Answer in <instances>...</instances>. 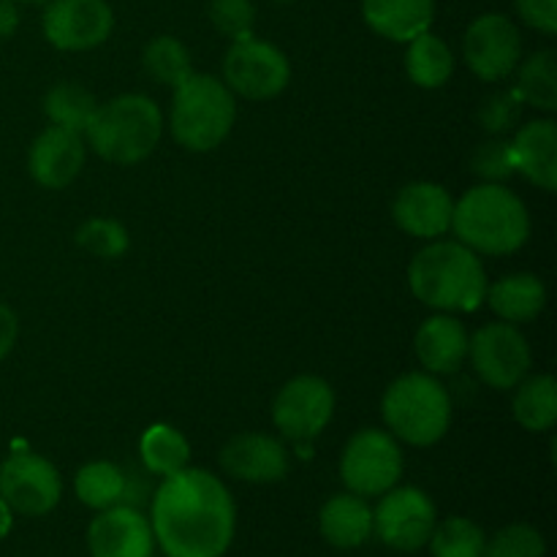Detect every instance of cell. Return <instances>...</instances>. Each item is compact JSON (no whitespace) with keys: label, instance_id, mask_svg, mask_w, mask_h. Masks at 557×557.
I'll return each instance as SVG.
<instances>
[{"label":"cell","instance_id":"cell-1","mask_svg":"<svg viewBox=\"0 0 557 557\" xmlns=\"http://www.w3.org/2000/svg\"><path fill=\"white\" fill-rule=\"evenodd\" d=\"M150 525L166 557H223L237 531V506L221 479L183 468L158 487Z\"/></svg>","mask_w":557,"mask_h":557},{"label":"cell","instance_id":"cell-2","mask_svg":"<svg viewBox=\"0 0 557 557\" xmlns=\"http://www.w3.org/2000/svg\"><path fill=\"white\" fill-rule=\"evenodd\" d=\"M413 297L438 313H473L484 305L487 272L482 259L457 239H430L408 264Z\"/></svg>","mask_w":557,"mask_h":557},{"label":"cell","instance_id":"cell-3","mask_svg":"<svg viewBox=\"0 0 557 557\" xmlns=\"http://www.w3.org/2000/svg\"><path fill=\"white\" fill-rule=\"evenodd\" d=\"M451 232L473 253L509 256L531 237V215L515 190L500 183H482L455 201Z\"/></svg>","mask_w":557,"mask_h":557},{"label":"cell","instance_id":"cell-4","mask_svg":"<svg viewBox=\"0 0 557 557\" xmlns=\"http://www.w3.org/2000/svg\"><path fill=\"white\" fill-rule=\"evenodd\" d=\"M85 141L96 156L117 166H134L152 156L163 136V112L150 96L125 92L98 103L85 128Z\"/></svg>","mask_w":557,"mask_h":557},{"label":"cell","instance_id":"cell-5","mask_svg":"<svg viewBox=\"0 0 557 557\" xmlns=\"http://www.w3.org/2000/svg\"><path fill=\"white\" fill-rule=\"evenodd\" d=\"M172 90L169 128L174 141L188 152H212L221 147L237 120V101L223 79L194 71Z\"/></svg>","mask_w":557,"mask_h":557},{"label":"cell","instance_id":"cell-6","mask_svg":"<svg viewBox=\"0 0 557 557\" xmlns=\"http://www.w3.org/2000/svg\"><path fill=\"white\" fill-rule=\"evenodd\" d=\"M381 413L397 441L433 446L449 433L451 397L435 375L406 373L386 386Z\"/></svg>","mask_w":557,"mask_h":557},{"label":"cell","instance_id":"cell-7","mask_svg":"<svg viewBox=\"0 0 557 557\" xmlns=\"http://www.w3.org/2000/svg\"><path fill=\"white\" fill-rule=\"evenodd\" d=\"M292 82V63L275 44L248 36L232 41L223 58V85L248 101H270Z\"/></svg>","mask_w":557,"mask_h":557},{"label":"cell","instance_id":"cell-8","mask_svg":"<svg viewBox=\"0 0 557 557\" xmlns=\"http://www.w3.org/2000/svg\"><path fill=\"white\" fill-rule=\"evenodd\" d=\"M341 476L348 493L362 498L395 487L403 476V451L395 435L375 428L354 433L343 449Z\"/></svg>","mask_w":557,"mask_h":557},{"label":"cell","instance_id":"cell-9","mask_svg":"<svg viewBox=\"0 0 557 557\" xmlns=\"http://www.w3.org/2000/svg\"><path fill=\"white\" fill-rule=\"evenodd\" d=\"M335 417V392L319 375L286 381L272 400V422L294 444L315 441Z\"/></svg>","mask_w":557,"mask_h":557},{"label":"cell","instance_id":"cell-10","mask_svg":"<svg viewBox=\"0 0 557 557\" xmlns=\"http://www.w3.org/2000/svg\"><path fill=\"white\" fill-rule=\"evenodd\" d=\"M468 357L479 379L498 392L515 389L531 373L533 362L525 335L517 330V324H506V321H495L473 332L468 343Z\"/></svg>","mask_w":557,"mask_h":557},{"label":"cell","instance_id":"cell-11","mask_svg":"<svg viewBox=\"0 0 557 557\" xmlns=\"http://www.w3.org/2000/svg\"><path fill=\"white\" fill-rule=\"evenodd\" d=\"M435 504L419 487H392L373 509V533L397 553L428 547L435 528Z\"/></svg>","mask_w":557,"mask_h":557},{"label":"cell","instance_id":"cell-12","mask_svg":"<svg viewBox=\"0 0 557 557\" xmlns=\"http://www.w3.org/2000/svg\"><path fill=\"white\" fill-rule=\"evenodd\" d=\"M462 60L482 82L506 79L522 60L520 27L498 11L476 16L462 38Z\"/></svg>","mask_w":557,"mask_h":557},{"label":"cell","instance_id":"cell-13","mask_svg":"<svg viewBox=\"0 0 557 557\" xmlns=\"http://www.w3.org/2000/svg\"><path fill=\"white\" fill-rule=\"evenodd\" d=\"M0 498L14 515L44 517L63 498V479L47 457L16 451L0 466Z\"/></svg>","mask_w":557,"mask_h":557},{"label":"cell","instance_id":"cell-14","mask_svg":"<svg viewBox=\"0 0 557 557\" xmlns=\"http://www.w3.org/2000/svg\"><path fill=\"white\" fill-rule=\"evenodd\" d=\"M41 27L60 52H90L114 30V11L107 0H49Z\"/></svg>","mask_w":557,"mask_h":557},{"label":"cell","instance_id":"cell-15","mask_svg":"<svg viewBox=\"0 0 557 557\" xmlns=\"http://www.w3.org/2000/svg\"><path fill=\"white\" fill-rule=\"evenodd\" d=\"M85 156V136L49 125L33 139L30 152H27V172L41 188L60 190L79 177Z\"/></svg>","mask_w":557,"mask_h":557},{"label":"cell","instance_id":"cell-16","mask_svg":"<svg viewBox=\"0 0 557 557\" xmlns=\"http://www.w3.org/2000/svg\"><path fill=\"white\" fill-rule=\"evenodd\" d=\"M92 557H152L156 536L152 525L134 506H112L98 511L87 531Z\"/></svg>","mask_w":557,"mask_h":557},{"label":"cell","instance_id":"cell-17","mask_svg":"<svg viewBox=\"0 0 557 557\" xmlns=\"http://www.w3.org/2000/svg\"><path fill=\"white\" fill-rule=\"evenodd\" d=\"M455 199L438 183H408L392 205V218L406 234L417 239H441L451 228Z\"/></svg>","mask_w":557,"mask_h":557},{"label":"cell","instance_id":"cell-18","mask_svg":"<svg viewBox=\"0 0 557 557\" xmlns=\"http://www.w3.org/2000/svg\"><path fill=\"white\" fill-rule=\"evenodd\" d=\"M221 468L248 484H275L288 473V451L275 435L239 433L221 449Z\"/></svg>","mask_w":557,"mask_h":557},{"label":"cell","instance_id":"cell-19","mask_svg":"<svg viewBox=\"0 0 557 557\" xmlns=\"http://www.w3.org/2000/svg\"><path fill=\"white\" fill-rule=\"evenodd\" d=\"M468 343L471 335L466 324L457 315L438 313L419 326L413 348L430 375H451L466 364Z\"/></svg>","mask_w":557,"mask_h":557},{"label":"cell","instance_id":"cell-20","mask_svg":"<svg viewBox=\"0 0 557 557\" xmlns=\"http://www.w3.org/2000/svg\"><path fill=\"white\" fill-rule=\"evenodd\" d=\"M511 163L528 183L553 194L557 188V125L555 120H533L509 141Z\"/></svg>","mask_w":557,"mask_h":557},{"label":"cell","instance_id":"cell-21","mask_svg":"<svg viewBox=\"0 0 557 557\" xmlns=\"http://www.w3.org/2000/svg\"><path fill=\"white\" fill-rule=\"evenodd\" d=\"M362 16L379 36L408 44L433 27L435 0H362Z\"/></svg>","mask_w":557,"mask_h":557},{"label":"cell","instance_id":"cell-22","mask_svg":"<svg viewBox=\"0 0 557 557\" xmlns=\"http://www.w3.org/2000/svg\"><path fill=\"white\" fill-rule=\"evenodd\" d=\"M319 531L335 549H357L373 536V509L362 495H332L321 506Z\"/></svg>","mask_w":557,"mask_h":557},{"label":"cell","instance_id":"cell-23","mask_svg":"<svg viewBox=\"0 0 557 557\" xmlns=\"http://www.w3.org/2000/svg\"><path fill=\"white\" fill-rule=\"evenodd\" d=\"M484 302L506 324H528L547 305V286L542 277L531 275V272H517V275H506L490 283Z\"/></svg>","mask_w":557,"mask_h":557},{"label":"cell","instance_id":"cell-24","mask_svg":"<svg viewBox=\"0 0 557 557\" xmlns=\"http://www.w3.org/2000/svg\"><path fill=\"white\" fill-rule=\"evenodd\" d=\"M406 71L411 82L424 90H438L455 74V54L449 44L435 33H422L413 41H408Z\"/></svg>","mask_w":557,"mask_h":557},{"label":"cell","instance_id":"cell-25","mask_svg":"<svg viewBox=\"0 0 557 557\" xmlns=\"http://www.w3.org/2000/svg\"><path fill=\"white\" fill-rule=\"evenodd\" d=\"M511 411L528 433H547L557 422V381L553 375H525L515 386Z\"/></svg>","mask_w":557,"mask_h":557},{"label":"cell","instance_id":"cell-26","mask_svg":"<svg viewBox=\"0 0 557 557\" xmlns=\"http://www.w3.org/2000/svg\"><path fill=\"white\" fill-rule=\"evenodd\" d=\"M139 455L152 476H174L190 462V444L172 424H152L139 441Z\"/></svg>","mask_w":557,"mask_h":557},{"label":"cell","instance_id":"cell-27","mask_svg":"<svg viewBox=\"0 0 557 557\" xmlns=\"http://www.w3.org/2000/svg\"><path fill=\"white\" fill-rule=\"evenodd\" d=\"M74 490L76 498L92 511L112 509L123 500L125 490H128V482H125L123 468L114 466L109 460H96L87 462L76 471L74 476Z\"/></svg>","mask_w":557,"mask_h":557},{"label":"cell","instance_id":"cell-28","mask_svg":"<svg viewBox=\"0 0 557 557\" xmlns=\"http://www.w3.org/2000/svg\"><path fill=\"white\" fill-rule=\"evenodd\" d=\"M515 90L531 107L542 112H555L557 109V54L553 49L533 52L528 60L517 65V85Z\"/></svg>","mask_w":557,"mask_h":557},{"label":"cell","instance_id":"cell-29","mask_svg":"<svg viewBox=\"0 0 557 557\" xmlns=\"http://www.w3.org/2000/svg\"><path fill=\"white\" fill-rule=\"evenodd\" d=\"M96 109L98 101L92 98V92L76 82H58L44 96V112H47L49 123L65 131H76V134H85Z\"/></svg>","mask_w":557,"mask_h":557},{"label":"cell","instance_id":"cell-30","mask_svg":"<svg viewBox=\"0 0 557 557\" xmlns=\"http://www.w3.org/2000/svg\"><path fill=\"white\" fill-rule=\"evenodd\" d=\"M141 69L156 79L158 85L177 87L180 82L194 74L190 52L177 36H156L141 49Z\"/></svg>","mask_w":557,"mask_h":557},{"label":"cell","instance_id":"cell-31","mask_svg":"<svg viewBox=\"0 0 557 557\" xmlns=\"http://www.w3.org/2000/svg\"><path fill=\"white\" fill-rule=\"evenodd\" d=\"M428 544L433 557H482L487 536L468 517H449L435 522Z\"/></svg>","mask_w":557,"mask_h":557},{"label":"cell","instance_id":"cell-32","mask_svg":"<svg viewBox=\"0 0 557 557\" xmlns=\"http://www.w3.org/2000/svg\"><path fill=\"white\" fill-rule=\"evenodd\" d=\"M76 243L96 259H120L128 250V228L112 218H90L76 232Z\"/></svg>","mask_w":557,"mask_h":557},{"label":"cell","instance_id":"cell-33","mask_svg":"<svg viewBox=\"0 0 557 557\" xmlns=\"http://www.w3.org/2000/svg\"><path fill=\"white\" fill-rule=\"evenodd\" d=\"M547 555V542L533 525L517 522L506 525L487 539L482 557H544Z\"/></svg>","mask_w":557,"mask_h":557},{"label":"cell","instance_id":"cell-34","mask_svg":"<svg viewBox=\"0 0 557 557\" xmlns=\"http://www.w3.org/2000/svg\"><path fill=\"white\" fill-rule=\"evenodd\" d=\"M207 16L215 25L218 33H223L232 41L253 36L256 27V3L253 0H210Z\"/></svg>","mask_w":557,"mask_h":557},{"label":"cell","instance_id":"cell-35","mask_svg":"<svg viewBox=\"0 0 557 557\" xmlns=\"http://www.w3.org/2000/svg\"><path fill=\"white\" fill-rule=\"evenodd\" d=\"M471 172L482 183H504L506 177H511L515 163H511L509 141L498 139V136H490L487 141H482L471 156Z\"/></svg>","mask_w":557,"mask_h":557},{"label":"cell","instance_id":"cell-36","mask_svg":"<svg viewBox=\"0 0 557 557\" xmlns=\"http://www.w3.org/2000/svg\"><path fill=\"white\" fill-rule=\"evenodd\" d=\"M522 107H525V101H522L515 87L493 92L490 98H484L482 109H479V123L484 125L490 136H500L520 123Z\"/></svg>","mask_w":557,"mask_h":557},{"label":"cell","instance_id":"cell-37","mask_svg":"<svg viewBox=\"0 0 557 557\" xmlns=\"http://www.w3.org/2000/svg\"><path fill=\"white\" fill-rule=\"evenodd\" d=\"M517 14L533 30L544 36L557 33V0H515Z\"/></svg>","mask_w":557,"mask_h":557},{"label":"cell","instance_id":"cell-38","mask_svg":"<svg viewBox=\"0 0 557 557\" xmlns=\"http://www.w3.org/2000/svg\"><path fill=\"white\" fill-rule=\"evenodd\" d=\"M16 337H20V319L5 302H0V362L11 354Z\"/></svg>","mask_w":557,"mask_h":557},{"label":"cell","instance_id":"cell-39","mask_svg":"<svg viewBox=\"0 0 557 557\" xmlns=\"http://www.w3.org/2000/svg\"><path fill=\"white\" fill-rule=\"evenodd\" d=\"M16 5L20 3H14V0H0V41L14 36L16 27H20V9Z\"/></svg>","mask_w":557,"mask_h":557},{"label":"cell","instance_id":"cell-40","mask_svg":"<svg viewBox=\"0 0 557 557\" xmlns=\"http://www.w3.org/2000/svg\"><path fill=\"white\" fill-rule=\"evenodd\" d=\"M11 528H14V511H11V506L0 498V539L9 536Z\"/></svg>","mask_w":557,"mask_h":557},{"label":"cell","instance_id":"cell-41","mask_svg":"<svg viewBox=\"0 0 557 557\" xmlns=\"http://www.w3.org/2000/svg\"><path fill=\"white\" fill-rule=\"evenodd\" d=\"M14 3H25V5H44V3H49V0H14Z\"/></svg>","mask_w":557,"mask_h":557},{"label":"cell","instance_id":"cell-42","mask_svg":"<svg viewBox=\"0 0 557 557\" xmlns=\"http://www.w3.org/2000/svg\"><path fill=\"white\" fill-rule=\"evenodd\" d=\"M275 3H294V0H275Z\"/></svg>","mask_w":557,"mask_h":557}]
</instances>
